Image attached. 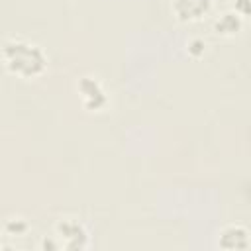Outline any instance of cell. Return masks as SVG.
I'll return each instance as SVG.
<instances>
[{"instance_id": "cell-1", "label": "cell", "mask_w": 251, "mask_h": 251, "mask_svg": "<svg viewBox=\"0 0 251 251\" xmlns=\"http://www.w3.org/2000/svg\"><path fill=\"white\" fill-rule=\"evenodd\" d=\"M4 57L12 73L22 76L39 75L45 67V57L37 45L25 41H10L4 45Z\"/></svg>"}, {"instance_id": "cell-2", "label": "cell", "mask_w": 251, "mask_h": 251, "mask_svg": "<svg viewBox=\"0 0 251 251\" xmlns=\"http://www.w3.org/2000/svg\"><path fill=\"white\" fill-rule=\"evenodd\" d=\"M57 231H59L61 237L67 239V243H63L65 247L73 249V247H82L84 245V241H80V239H86V231H84V227L78 222H75V220H63V222H59Z\"/></svg>"}, {"instance_id": "cell-3", "label": "cell", "mask_w": 251, "mask_h": 251, "mask_svg": "<svg viewBox=\"0 0 251 251\" xmlns=\"http://www.w3.org/2000/svg\"><path fill=\"white\" fill-rule=\"evenodd\" d=\"M210 10V0H175V12L182 20H196Z\"/></svg>"}, {"instance_id": "cell-4", "label": "cell", "mask_w": 251, "mask_h": 251, "mask_svg": "<svg viewBox=\"0 0 251 251\" xmlns=\"http://www.w3.org/2000/svg\"><path fill=\"white\" fill-rule=\"evenodd\" d=\"M220 245L226 249H245L249 245L247 239V231L241 226H229L222 231V239Z\"/></svg>"}, {"instance_id": "cell-5", "label": "cell", "mask_w": 251, "mask_h": 251, "mask_svg": "<svg viewBox=\"0 0 251 251\" xmlns=\"http://www.w3.org/2000/svg\"><path fill=\"white\" fill-rule=\"evenodd\" d=\"M80 92L84 96V102L88 98H94V108H100L104 102H106V96H104V90L100 88V84L94 80V78H88L84 76L80 80Z\"/></svg>"}, {"instance_id": "cell-6", "label": "cell", "mask_w": 251, "mask_h": 251, "mask_svg": "<svg viewBox=\"0 0 251 251\" xmlns=\"http://www.w3.org/2000/svg\"><path fill=\"white\" fill-rule=\"evenodd\" d=\"M239 18H237V14H233V12H229V14H224L218 22H216V29H218V33H233V31H237L239 29Z\"/></svg>"}]
</instances>
